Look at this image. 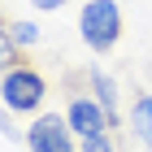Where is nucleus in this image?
<instances>
[{"instance_id": "nucleus-6", "label": "nucleus", "mask_w": 152, "mask_h": 152, "mask_svg": "<svg viewBox=\"0 0 152 152\" xmlns=\"http://www.w3.org/2000/svg\"><path fill=\"white\" fill-rule=\"evenodd\" d=\"M130 126H135V135H139V139L152 148V96H148V91H139V96H135V113H130Z\"/></svg>"}, {"instance_id": "nucleus-8", "label": "nucleus", "mask_w": 152, "mask_h": 152, "mask_svg": "<svg viewBox=\"0 0 152 152\" xmlns=\"http://www.w3.org/2000/svg\"><path fill=\"white\" fill-rule=\"evenodd\" d=\"M78 152H113V130L96 135V139H78Z\"/></svg>"}, {"instance_id": "nucleus-7", "label": "nucleus", "mask_w": 152, "mask_h": 152, "mask_svg": "<svg viewBox=\"0 0 152 152\" xmlns=\"http://www.w3.org/2000/svg\"><path fill=\"white\" fill-rule=\"evenodd\" d=\"M4 35H9L18 48H31V44L39 39V26H35V22H9V26H4Z\"/></svg>"}, {"instance_id": "nucleus-1", "label": "nucleus", "mask_w": 152, "mask_h": 152, "mask_svg": "<svg viewBox=\"0 0 152 152\" xmlns=\"http://www.w3.org/2000/svg\"><path fill=\"white\" fill-rule=\"evenodd\" d=\"M44 96H48V78L35 65H26V61L4 65V74H0V100H4L9 113H35L44 104Z\"/></svg>"}, {"instance_id": "nucleus-9", "label": "nucleus", "mask_w": 152, "mask_h": 152, "mask_svg": "<svg viewBox=\"0 0 152 152\" xmlns=\"http://www.w3.org/2000/svg\"><path fill=\"white\" fill-rule=\"evenodd\" d=\"M31 4H35V9H44V13H48V9H61V4H65V0H31Z\"/></svg>"}, {"instance_id": "nucleus-2", "label": "nucleus", "mask_w": 152, "mask_h": 152, "mask_svg": "<svg viewBox=\"0 0 152 152\" xmlns=\"http://www.w3.org/2000/svg\"><path fill=\"white\" fill-rule=\"evenodd\" d=\"M78 35L100 57L113 52L117 39H122V9H117V0H87L83 13H78Z\"/></svg>"}, {"instance_id": "nucleus-4", "label": "nucleus", "mask_w": 152, "mask_h": 152, "mask_svg": "<svg viewBox=\"0 0 152 152\" xmlns=\"http://www.w3.org/2000/svg\"><path fill=\"white\" fill-rule=\"evenodd\" d=\"M65 117H70V126H74V135H78V139H96V135L113 130V117L104 113V104H100L96 96H83V91L70 96Z\"/></svg>"}, {"instance_id": "nucleus-5", "label": "nucleus", "mask_w": 152, "mask_h": 152, "mask_svg": "<svg viewBox=\"0 0 152 152\" xmlns=\"http://www.w3.org/2000/svg\"><path fill=\"white\" fill-rule=\"evenodd\" d=\"M83 78H87V87H91V96L100 100V104H104V113L113 117V126H117V83L109 78V74H100V70H87Z\"/></svg>"}, {"instance_id": "nucleus-3", "label": "nucleus", "mask_w": 152, "mask_h": 152, "mask_svg": "<svg viewBox=\"0 0 152 152\" xmlns=\"http://www.w3.org/2000/svg\"><path fill=\"white\" fill-rule=\"evenodd\" d=\"M26 148L31 152H78V143H74V126L70 117L61 113H39L31 126H26Z\"/></svg>"}]
</instances>
